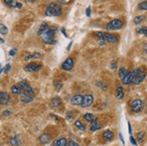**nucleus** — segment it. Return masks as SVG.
<instances>
[{"instance_id": "26", "label": "nucleus", "mask_w": 147, "mask_h": 146, "mask_svg": "<svg viewBox=\"0 0 147 146\" xmlns=\"http://www.w3.org/2000/svg\"><path fill=\"white\" fill-rule=\"evenodd\" d=\"M145 15H137L136 17L134 18V23H135L136 24H141L144 20H145Z\"/></svg>"}, {"instance_id": "10", "label": "nucleus", "mask_w": 147, "mask_h": 146, "mask_svg": "<svg viewBox=\"0 0 147 146\" xmlns=\"http://www.w3.org/2000/svg\"><path fill=\"white\" fill-rule=\"evenodd\" d=\"M82 101H83V96L81 94H77L74 95L72 97L71 100V103L73 106H81L82 104Z\"/></svg>"}, {"instance_id": "40", "label": "nucleus", "mask_w": 147, "mask_h": 146, "mask_svg": "<svg viewBox=\"0 0 147 146\" xmlns=\"http://www.w3.org/2000/svg\"><path fill=\"white\" fill-rule=\"evenodd\" d=\"M16 49H12L10 52H9V55L10 56H15L16 55Z\"/></svg>"}, {"instance_id": "12", "label": "nucleus", "mask_w": 147, "mask_h": 146, "mask_svg": "<svg viewBox=\"0 0 147 146\" xmlns=\"http://www.w3.org/2000/svg\"><path fill=\"white\" fill-rule=\"evenodd\" d=\"M10 101V96L6 92H0V105H7Z\"/></svg>"}, {"instance_id": "2", "label": "nucleus", "mask_w": 147, "mask_h": 146, "mask_svg": "<svg viewBox=\"0 0 147 146\" xmlns=\"http://www.w3.org/2000/svg\"><path fill=\"white\" fill-rule=\"evenodd\" d=\"M57 28L56 26H51L45 33L42 35V40L45 44H55L56 41L54 39L55 34L57 33Z\"/></svg>"}, {"instance_id": "42", "label": "nucleus", "mask_w": 147, "mask_h": 146, "mask_svg": "<svg viewBox=\"0 0 147 146\" xmlns=\"http://www.w3.org/2000/svg\"><path fill=\"white\" fill-rule=\"evenodd\" d=\"M66 118L69 120V119H71L72 118V113L71 112H68L67 115H66Z\"/></svg>"}, {"instance_id": "33", "label": "nucleus", "mask_w": 147, "mask_h": 146, "mask_svg": "<svg viewBox=\"0 0 147 146\" xmlns=\"http://www.w3.org/2000/svg\"><path fill=\"white\" fill-rule=\"evenodd\" d=\"M138 8L140 10H144V11L147 10V0H145V1H143V2L140 3L138 5Z\"/></svg>"}, {"instance_id": "35", "label": "nucleus", "mask_w": 147, "mask_h": 146, "mask_svg": "<svg viewBox=\"0 0 147 146\" xmlns=\"http://www.w3.org/2000/svg\"><path fill=\"white\" fill-rule=\"evenodd\" d=\"M10 69H11V65L10 64H6L5 66V69H3V71L6 74V73H8L10 71Z\"/></svg>"}, {"instance_id": "46", "label": "nucleus", "mask_w": 147, "mask_h": 146, "mask_svg": "<svg viewBox=\"0 0 147 146\" xmlns=\"http://www.w3.org/2000/svg\"><path fill=\"white\" fill-rule=\"evenodd\" d=\"M128 132H129V134L132 135V126H131V124L128 122Z\"/></svg>"}, {"instance_id": "21", "label": "nucleus", "mask_w": 147, "mask_h": 146, "mask_svg": "<svg viewBox=\"0 0 147 146\" xmlns=\"http://www.w3.org/2000/svg\"><path fill=\"white\" fill-rule=\"evenodd\" d=\"M68 142L66 138H60L53 143V146H67Z\"/></svg>"}, {"instance_id": "25", "label": "nucleus", "mask_w": 147, "mask_h": 146, "mask_svg": "<svg viewBox=\"0 0 147 146\" xmlns=\"http://www.w3.org/2000/svg\"><path fill=\"white\" fill-rule=\"evenodd\" d=\"M124 98V88L122 87H117V98L122 99Z\"/></svg>"}, {"instance_id": "47", "label": "nucleus", "mask_w": 147, "mask_h": 146, "mask_svg": "<svg viewBox=\"0 0 147 146\" xmlns=\"http://www.w3.org/2000/svg\"><path fill=\"white\" fill-rule=\"evenodd\" d=\"M72 43H73V42H71L69 43V45H68V47H67V50L69 52V50H71V45H72Z\"/></svg>"}, {"instance_id": "38", "label": "nucleus", "mask_w": 147, "mask_h": 146, "mask_svg": "<svg viewBox=\"0 0 147 146\" xmlns=\"http://www.w3.org/2000/svg\"><path fill=\"white\" fill-rule=\"evenodd\" d=\"M86 15L88 17L91 15V8H90V6H88V7H87V9H86Z\"/></svg>"}, {"instance_id": "5", "label": "nucleus", "mask_w": 147, "mask_h": 146, "mask_svg": "<svg viewBox=\"0 0 147 146\" xmlns=\"http://www.w3.org/2000/svg\"><path fill=\"white\" fill-rule=\"evenodd\" d=\"M123 25L124 23L122 20H120V19H114V20L110 21L109 23H107V24L106 25V28L108 31H116L122 28Z\"/></svg>"}, {"instance_id": "20", "label": "nucleus", "mask_w": 147, "mask_h": 146, "mask_svg": "<svg viewBox=\"0 0 147 146\" xmlns=\"http://www.w3.org/2000/svg\"><path fill=\"white\" fill-rule=\"evenodd\" d=\"M4 3L10 8H16L17 4L19 2L17 0H4Z\"/></svg>"}, {"instance_id": "23", "label": "nucleus", "mask_w": 147, "mask_h": 146, "mask_svg": "<svg viewBox=\"0 0 147 146\" xmlns=\"http://www.w3.org/2000/svg\"><path fill=\"white\" fill-rule=\"evenodd\" d=\"M11 92L13 94H16V95H20L21 92H22V89L19 85H15L11 87Z\"/></svg>"}, {"instance_id": "8", "label": "nucleus", "mask_w": 147, "mask_h": 146, "mask_svg": "<svg viewBox=\"0 0 147 146\" xmlns=\"http://www.w3.org/2000/svg\"><path fill=\"white\" fill-rule=\"evenodd\" d=\"M73 66H74V61H73L72 58L69 57V58H67L65 60V61L61 64V69H63V71H71V69H72Z\"/></svg>"}, {"instance_id": "15", "label": "nucleus", "mask_w": 147, "mask_h": 146, "mask_svg": "<svg viewBox=\"0 0 147 146\" xmlns=\"http://www.w3.org/2000/svg\"><path fill=\"white\" fill-rule=\"evenodd\" d=\"M102 135H103V137L106 139L107 141H108V142L113 141V139H114V134H113V132L110 131V130H107V131H105Z\"/></svg>"}, {"instance_id": "49", "label": "nucleus", "mask_w": 147, "mask_h": 146, "mask_svg": "<svg viewBox=\"0 0 147 146\" xmlns=\"http://www.w3.org/2000/svg\"><path fill=\"white\" fill-rule=\"evenodd\" d=\"M0 42H1L2 43H4V42H5V41H4V40L2 39V38H0Z\"/></svg>"}, {"instance_id": "3", "label": "nucleus", "mask_w": 147, "mask_h": 146, "mask_svg": "<svg viewBox=\"0 0 147 146\" xmlns=\"http://www.w3.org/2000/svg\"><path fill=\"white\" fill-rule=\"evenodd\" d=\"M62 12L61 5L55 2L51 3L45 10V15L47 16H59Z\"/></svg>"}, {"instance_id": "6", "label": "nucleus", "mask_w": 147, "mask_h": 146, "mask_svg": "<svg viewBox=\"0 0 147 146\" xmlns=\"http://www.w3.org/2000/svg\"><path fill=\"white\" fill-rule=\"evenodd\" d=\"M130 107H131V110L134 113H139L141 112L143 107H144V102L143 100L141 99H135L133 100L132 102L130 103Z\"/></svg>"}, {"instance_id": "34", "label": "nucleus", "mask_w": 147, "mask_h": 146, "mask_svg": "<svg viewBox=\"0 0 147 146\" xmlns=\"http://www.w3.org/2000/svg\"><path fill=\"white\" fill-rule=\"evenodd\" d=\"M144 136H145V134L144 132H140L137 134V139L140 143H143L144 141Z\"/></svg>"}, {"instance_id": "30", "label": "nucleus", "mask_w": 147, "mask_h": 146, "mask_svg": "<svg viewBox=\"0 0 147 146\" xmlns=\"http://www.w3.org/2000/svg\"><path fill=\"white\" fill-rule=\"evenodd\" d=\"M137 33L140 34H144V36L147 37V26H142V27H139L137 28Z\"/></svg>"}, {"instance_id": "43", "label": "nucleus", "mask_w": 147, "mask_h": 146, "mask_svg": "<svg viewBox=\"0 0 147 146\" xmlns=\"http://www.w3.org/2000/svg\"><path fill=\"white\" fill-rule=\"evenodd\" d=\"M116 68H117V63H116V61H114V62H112V63H111L110 69H115Z\"/></svg>"}, {"instance_id": "4", "label": "nucleus", "mask_w": 147, "mask_h": 146, "mask_svg": "<svg viewBox=\"0 0 147 146\" xmlns=\"http://www.w3.org/2000/svg\"><path fill=\"white\" fill-rule=\"evenodd\" d=\"M146 73L141 68H137L133 71V84L139 85L144 80Z\"/></svg>"}, {"instance_id": "17", "label": "nucleus", "mask_w": 147, "mask_h": 146, "mask_svg": "<svg viewBox=\"0 0 147 146\" xmlns=\"http://www.w3.org/2000/svg\"><path fill=\"white\" fill-rule=\"evenodd\" d=\"M83 117H84V119L86 120V121H88V122H89V123H93V122H95V121H97V116H95L94 115H92V114H90V113H87V114H85L84 116H83Z\"/></svg>"}, {"instance_id": "14", "label": "nucleus", "mask_w": 147, "mask_h": 146, "mask_svg": "<svg viewBox=\"0 0 147 146\" xmlns=\"http://www.w3.org/2000/svg\"><path fill=\"white\" fill-rule=\"evenodd\" d=\"M61 105V99L59 98V97H55L52 99L51 101V106L53 107V108H56V107H58Z\"/></svg>"}, {"instance_id": "37", "label": "nucleus", "mask_w": 147, "mask_h": 146, "mask_svg": "<svg viewBox=\"0 0 147 146\" xmlns=\"http://www.w3.org/2000/svg\"><path fill=\"white\" fill-rule=\"evenodd\" d=\"M67 146H80L78 143H77L76 142H74V141H72V140H71L69 143H68V145Z\"/></svg>"}, {"instance_id": "31", "label": "nucleus", "mask_w": 147, "mask_h": 146, "mask_svg": "<svg viewBox=\"0 0 147 146\" xmlns=\"http://www.w3.org/2000/svg\"><path fill=\"white\" fill-rule=\"evenodd\" d=\"M7 33H8V29H7V27H6L5 24H3L0 23V34H3V35H5Z\"/></svg>"}, {"instance_id": "7", "label": "nucleus", "mask_w": 147, "mask_h": 146, "mask_svg": "<svg viewBox=\"0 0 147 146\" xmlns=\"http://www.w3.org/2000/svg\"><path fill=\"white\" fill-rule=\"evenodd\" d=\"M24 69L27 72H37L42 69V64H39V63L36 62H31L29 64L25 65Z\"/></svg>"}, {"instance_id": "18", "label": "nucleus", "mask_w": 147, "mask_h": 146, "mask_svg": "<svg viewBox=\"0 0 147 146\" xmlns=\"http://www.w3.org/2000/svg\"><path fill=\"white\" fill-rule=\"evenodd\" d=\"M49 28H50V27H49V25H48V24H47L46 22L42 23V24H41V26H40L39 30H38V34H39V35H42Z\"/></svg>"}, {"instance_id": "36", "label": "nucleus", "mask_w": 147, "mask_h": 146, "mask_svg": "<svg viewBox=\"0 0 147 146\" xmlns=\"http://www.w3.org/2000/svg\"><path fill=\"white\" fill-rule=\"evenodd\" d=\"M130 142H131V143H132L134 146H137V142L136 141V139L134 138L132 135L130 136Z\"/></svg>"}, {"instance_id": "32", "label": "nucleus", "mask_w": 147, "mask_h": 146, "mask_svg": "<svg viewBox=\"0 0 147 146\" xmlns=\"http://www.w3.org/2000/svg\"><path fill=\"white\" fill-rule=\"evenodd\" d=\"M96 85H97L98 87H100L102 90H104L106 91L107 89V86L104 83V82H102V81H97V83H96Z\"/></svg>"}, {"instance_id": "27", "label": "nucleus", "mask_w": 147, "mask_h": 146, "mask_svg": "<svg viewBox=\"0 0 147 146\" xmlns=\"http://www.w3.org/2000/svg\"><path fill=\"white\" fill-rule=\"evenodd\" d=\"M9 143H10V144H11L12 146H18L19 144H20V141H19V139H18L17 136L11 137Z\"/></svg>"}, {"instance_id": "11", "label": "nucleus", "mask_w": 147, "mask_h": 146, "mask_svg": "<svg viewBox=\"0 0 147 146\" xmlns=\"http://www.w3.org/2000/svg\"><path fill=\"white\" fill-rule=\"evenodd\" d=\"M124 85H130L133 83V71H127L125 77L121 79Z\"/></svg>"}, {"instance_id": "24", "label": "nucleus", "mask_w": 147, "mask_h": 146, "mask_svg": "<svg viewBox=\"0 0 147 146\" xmlns=\"http://www.w3.org/2000/svg\"><path fill=\"white\" fill-rule=\"evenodd\" d=\"M75 126L77 128H78L80 131H82V132H84L86 130V126L84 125V124H82L80 120H76L75 121Z\"/></svg>"}, {"instance_id": "9", "label": "nucleus", "mask_w": 147, "mask_h": 146, "mask_svg": "<svg viewBox=\"0 0 147 146\" xmlns=\"http://www.w3.org/2000/svg\"><path fill=\"white\" fill-rule=\"evenodd\" d=\"M94 98L91 94H86L85 96H83V101L81 106L82 107H88L93 104Z\"/></svg>"}, {"instance_id": "1", "label": "nucleus", "mask_w": 147, "mask_h": 146, "mask_svg": "<svg viewBox=\"0 0 147 146\" xmlns=\"http://www.w3.org/2000/svg\"><path fill=\"white\" fill-rule=\"evenodd\" d=\"M17 85L20 86L21 89H22V92L20 94V99L22 102H24V103L32 102L34 98V90L26 81V79L21 80Z\"/></svg>"}, {"instance_id": "13", "label": "nucleus", "mask_w": 147, "mask_h": 146, "mask_svg": "<svg viewBox=\"0 0 147 146\" xmlns=\"http://www.w3.org/2000/svg\"><path fill=\"white\" fill-rule=\"evenodd\" d=\"M104 36H105L106 41L110 43H116L118 42V38L116 35H114L110 33H104Z\"/></svg>"}, {"instance_id": "41", "label": "nucleus", "mask_w": 147, "mask_h": 146, "mask_svg": "<svg viewBox=\"0 0 147 146\" xmlns=\"http://www.w3.org/2000/svg\"><path fill=\"white\" fill-rule=\"evenodd\" d=\"M61 34H62L63 35H64L66 38H68V34H66V31H65V28H64V27H62V28L61 29Z\"/></svg>"}, {"instance_id": "48", "label": "nucleus", "mask_w": 147, "mask_h": 146, "mask_svg": "<svg viewBox=\"0 0 147 146\" xmlns=\"http://www.w3.org/2000/svg\"><path fill=\"white\" fill-rule=\"evenodd\" d=\"M3 71V67H2V64H0V74Z\"/></svg>"}, {"instance_id": "45", "label": "nucleus", "mask_w": 147, "mask_h": 146, "mask_svg": "<svg viewBox=\"0 0 147 146\" xmlns=\"http://www.w3.org/2000/svg\"><path fill=\"white\" fill-rule=\"evenodd\" d=\"M119 138H120V140H121V142H122V143L125 145V140H124V137H123V135H122V134H119Z\"/></svg>"}, {"instance_id": "50", "label": "nucleus", "mask_w": 147, "mask_h": 146, "mask_svg": "<svg viewBox=\"0 0 147 146\" xmlns=\"http://www.w3.org/2000/svg\"><path fill=\"white\" fill-rule=\"evenodd\" d=\"M146 109H147V104H146Z\"/></svg>"}, {"instance_id": "22", "label": "nucleus", "mask_w": 147, "mask_h": 146, "mask_svg": "<svg viewBox=\"0 0 147 146\" xmlns=\"http://www.w3.org/2000/svg\"><path fill=\"white\" fill-rule=\"evenodd\" d=\"M102 128V124L98 121H95L93 123H91V126H90V131L92 132H95V131H98V130H100Z\"/></svg>"}, {"instance_id": "44", "label": "nucleus", "mask_w": 147, "mask_h": 146, "mask_svg": "<svg viewBox=\"0 0 147 146\" xmlns=\"http://www.w3.org/2000/svg\"><path fill=\"white\" fill-rule=\"evenodd\" d=\"M54 85L57 87V88H58V89H61V87H62V85L60 84V83H58V82H54Z\"/></svg>"}, {"instance_id": "29", "label": "nucleus", "mask_w": 147, "mask_h": 146, "mask_svg": "<svg viewBox=\"0 0 147 146\" xmlns=\"http://www.w3.org/2000/svg\"><path fill=\"white\" fill-rule=\"evenodd\" d=\"M127 71H127V69H126L125 67L120 68V69H119V71H118V77H119L121 79H122L125 77V74L127 73Z\"/></svg>"}, {"instance_id": "51", "label": "nucleus", "mask_w": 147, "mask_h": 146, "mask_svg": "<svg viewBox=\"0 0 147 146\" xmlns=\"http://www.w3.org/2000/svg\"><path fill=\"white\" fill-rule=\"evenodd\" d=\"M0 145H1V143H0Z\"/></svg>"}, {"instance_id": "19", "label": "nucleus", "mask_w": 147, "mask_h": 146, "mask_svg": "<svg viewBox=\"0 0 147 146\" xmlns=\"http://www.w3.org/2000/svg\"><path fill=\"white\" fill-rule=\"evenodd\" d=\"M39 141L42 144H46L51 142V136L47 134H43L39 137Z\"/></svg>"}, {"instance_id": "28", "label": "nucleus", "mask_w": 147, "mask_h": 146, "mask_svg": "<svg viewBox=\"0 0 147 146\" xmlns=\"http://www.w3.org/2000/svg\"><path fill=\"white\" fill-rule=\"evenodd\" d=\"M41 57V54L40 53H38V52H34L33 54H30L28 56L25 57V59L24 61H29V60H32V59H39Z\"/></svg>"}, {"instance_id": "16", "label": "nucleus", "mask_w": 147, "mask_h": 146, "mask_svg": "<svg viewBox=\"0 0 147 146\" xmlns=\"http://www.w3.org/2000/svg\"><path fill=\"white\" fill-rule=\"evenodd\" d=\"M94 34L98 37V42H99V43H100V45H104V44L106 43V39H105L104 34L102 33V32H96V33H95Z\"/></svg>"}, {"instance_id": "39", "label": "nucleus", "mask_w": 147, "mask_h": 146, "mask_svg": "<svg viewBox=\"0 0 147 146\" xmlns=\"http://www.w3.org/2000/svg\"><path fill=\"white\" fill-rule=\"evenodd\" d=\"M12 114V112L10 111V110H5L4 112H3V116H9L10 115Z\"/></svg>"}]
</instances>
